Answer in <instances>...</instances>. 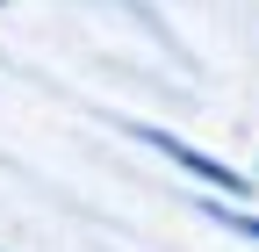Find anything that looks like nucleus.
Segmentation results:
<instances>
[{
	"mask_svg": "<svg viewBox=\"0 0 259 252\" xmlns=\"http://www.w3.org/2000/svg\"><path fill=\"white\" fill-rule=\"evenodd\" d=\"M231 224H238V231H245V238H259V224H252V216H231Z\"/></svg>",
	"mask_w": 259,
	"mask_h": 252,
	"instance_id": "nucleus-1",
	"label": "nucleus"
}]
</instances>
